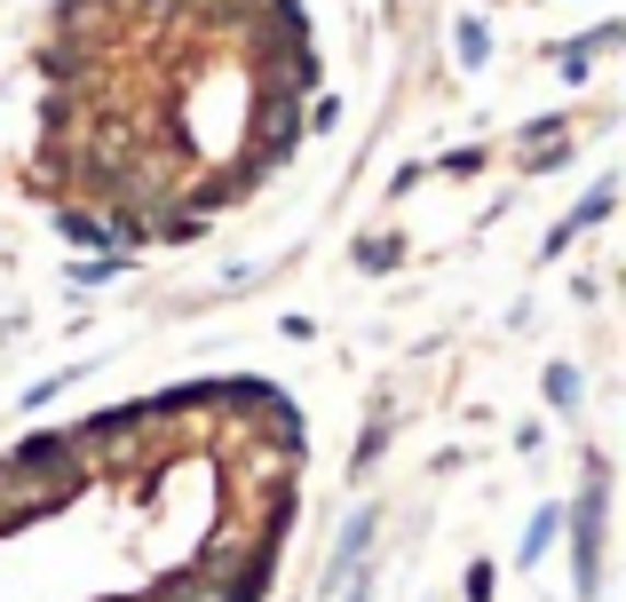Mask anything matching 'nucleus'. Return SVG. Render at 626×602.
Wrapping results in <instances>:
<instances>
[{
    "mask_svg": "<svg viewBox=\"0 0 626 602\" xmlns=\"http://www.w3.org/2000/svg\"><path fill=\"white\" fill-rule=\"evenodd\" d=\"M547 396H555V405H579V373H564V364H555V373H547Z\"/></svg>",
    "mask_w": 626,
    "mask_h": 602,
    "instance_id": "f257e3e1",
    "label": "nucleus"
}]
</instances>
